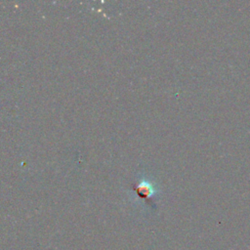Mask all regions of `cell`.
Here are the masks:
<instances>
[{
  "instance_id": "6da1fadb",
  "label": "cell",
  "mask_w": 250,
  "mask_h": 250,
  "mask_svg": "<svg viewBox=\"0 0 250 250\" xmlns=\"http://www.w3.org/2000/svg\"><path fill=\"white\" fill-rule=\"evenodd\" d=\"M134 189L140 197H142L146 200H149L153 195V189H152L151 186L147 183H145V182L138 184L134 188Z\"/></svg>"
}]
</instances>
